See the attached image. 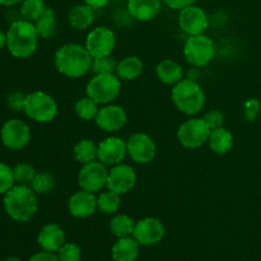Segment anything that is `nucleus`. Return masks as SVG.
Returning a JSON list of instances; mask_svg holds the SVG:
<instances>
[{
	"label": "nucleus",
	"instance_id": "f257e3e1",
	"mask_svg": "<svg viewBox=\"0 0 261 261\" xmlns=\"http://www.w3.org/2000/svg\"><path fill=\"white\" fill-rule=\"evenodd\" d=\"M93 58L86 46L79 43H65L56 50L54 65L56 70L68 78H82L92 70Z\"/></svg>",
	"mask_w": 261,
	"mask_h": 261
},
{
	"label": "nucleus",
	"instance_id": "473e14b6",
	"mask_svg": "<svg viewBox=\"0 0 261 261\" xmlns=\"http://www.w3.org/2000/svg\"><path fill=\"white\" fill-rule=\"evenodd\" d=\"M116 59L112 55L101 56V58H93L92 63V71L94 74H115L117 68Z\"/></svg>",
	"mask_w": 261,
	"mask_h": 261
},
{
	"label": "nucleus",
	"instance_id": "7ed1b4c3",
	"mask_svg": "<svg viewBox=\"0 0 261 261\" xmlns=\"http://www.w3.org/2000/svg\"><path fill=\"white\" fill-rule=\"evenodd\" d=\"M38 36L35 23L18 19L7 30V48L15 59H28L38 47Z\"/></svg>",
	"mask_w": 261,
	"mask_h": 261
},
{
	"label": "nucleus",
	"instance_id": "dca6fc26",
	"mask_svg": "<svg viewBox=\"0 0 261 261\" xmlns=\"http://www.w3.org/2000/svg\"><path fill=\"white\" fill-rule=\"evenodd\" d=\"M94 122L99 129L106 133L120 132L127 122V112L119 105H103L98 110Z\"/></svg>",
	"mask_w": 261,
	"mask_h": 261
},
{
	"label": "nucleus",
	"instance_id": "b1692460",
	"mask_svg": "<svg viewBox=\"0 0 261 261\" xmlns=\"http://www.w3.org/2000/svg\"><path fill=\"white\" fill-rule=\"evenodd\" d=\"M206 144L216 154H227L233 148V135L226 127H217L211 130Z\"/></svg>",
	"mask_w": 261,
	"mask_h": 261
},
{
	"label": "nucleus",
	"instance_id": "2f4dec72",
	"mask_svg": "<svg viewBox=\"0 0 261 261\" xmlns=\"http://www.w3.org/2000/svg\"><path fill=\"white\" fill-rule=\"evenodd\" d=\"M98 103L94 102L92 98H89L88 96L79 98L75 102V106H74V111H75L76 116L83 120V121H91V120L94 121L97 114H98Z\"/></svg>",
	"mask_w": 261,
	"mask_h": 261
},
{
	"label": "nucleus",
	"instance_id": "bb28decb",
	"mask_svg": "<svg viewBox=\"0 0 261 261\" xmlns=\"http://www.w3.org/2000/svg\"><path fill=\"white\" fill-rule=\"evenodd\" d=\"M135 223L137 222H134V219L126 214H116L112 217L111 222H110V231L117 239L133 236Z\"/></svg>",
	"mask_w": 261,
	"mask_h": 261
},
{
	"label": "nucleus",
	"instance_id": "6e6552de",
	"mask_svg": "<svg viewBox=\"0 0 261 261\" xmlns=\"http://www.w3.org/2000/svg\"><path fill=\"white\" fill-rule=\"evenodd\" d=\"M211 127L203 117H190L178 126L177 140L186 149H198L208 143Z\"/></svg>",
	"mask_w": 261,
	"mask_h": 261
},
{
	"label": "nucleus",
	"instance_id": "9b49d317",
	"mask_svg": "<svg viewBox=\"0 0 261 261\" xmlns=\"http://www.w3.org/2000/svg\"><path fill=\"white\" fill-rule=\"evenodd\" d=\"M84 46L92 58L111 55L116 46V35L109 27H96L87 35Z\"/></svg>",
	"mask_w": 261,
	"mask_h": 261
},
{
	"label": "nucleus",
	"instance_id": "39448f33",
	"mask_svg": "<svg viewBox=\"0 0 261 261\" xmlns=\"http://www.w3.org/2000/svg\"><path fill=\"white\" fill-rule=\"evenodd\" d=\"M23 112L33 121L47 124L58 116L59 107L51 94L43 91H35L25 96Z\"/></svg>",
	"mask_w": 261,
	"mask_h": 261
},
{
	"label": "nucleus",
	"instance_id": "cd10ccee",
	"mask_svg": "<svg viewBox=\"0 0 261 261\" xmlns=\"http://www.w3.org/2000/svg\"><path fill=\"white\" fill-rule=\"evenodd\" d=\"M97 148L98 145L91 139H81L74 145V158L81 165L93 162L97 160Z\"/></svg>",
	"mask_w": 261,
	"mask_h": 261
},
{
	"label": "nucleus",
	"instance_id": "4c0bfd02",
	"mask_svg": "<svg viewBox=\"0 0 261 261\" xmlns=\"http://www.w3.org/2000/svg\"><path fill=\"white\" fill-rule=\"evenodd\" d=\"M25 96H27V94H24L23 92H20V91L12 92V93H10L7 98V103H8V106H9V109L12 110V111H15V112L23 111V109H24Z\"/></svg>",
	"mask_w": 261,
	"mask_h": 261
},
{
	"label": "nucleus",
	"instance_id": "f03ea898",
	"mask_svg": "<svg viewBox=\"0 0 261 261\" xmlns=\"http://www.w3.org/2000/svg\"><path fill=\"white\" fill-rule=\"evenodd\" d=\"M3 206L10 219L15 222H30L38 211L37 194L30 185L15 184L5 195H3Z\"/></svg>",
	"mask_w": 261,
	"mask_h": 261
},
{
	"label": "nucleus",
	"instance_id": "393cba45",
	"mask_svg": "<svg viewBox=\"0 0 261 261\" xmlns=\"http://www.w3.org/2000/svg\"><path fill=\"white\" fill-rule=\"evenodd\" d=\"M68 19L74 30H88L94 22V9L87 4H78L71 8Z\"/></svg>",
	"mask_w": 261,
	"mask_h": 261
},
{
	"label": "nucleus",
	"instance_id": "a19ab883",
	"mask_svg": "<svg viewBox=\"0 0 261 261\" xmlns=\"http://www.w3.org/2000/svg\"><path fill=\"white\" fill-rule=\"evenodd\" d=\"M28 261H60L59 260L58 255H55V252H48V251H41L37 254L32 255Z\"/></svg>",
	"mask_w": 261,
	"mask_h": 261
},
{
	"label": "nucleus",
	"instance_id": "e433bc0d",
	"mask_svg": "<svg viewBox=\"0 0 261 261\" xmlns=\"http://www.w3.org/2000/svg\"><path fill=\"white\" fill-rule=\"evenodd\" d=\"M261 111V103L257 98H250L244 105V115L247 121L252 122L256 120Z\"/></svg>",
	"mask_w": 261,
	"mask_h": 261
},
{
	"label": "nucleus",
	"instance_id": "9d476101",
	"mask_svg": "<svg viewBox=\"0 0 261 261\" xmlns=\"http://www.w3.org/2000/svg\"><path fill=\"white\" fill-rule=\"evenodd\" d=\"M107 176H109L107 166L96 160L82 166L78 173V185L83 190L96 194L106 188Z\"/></svg>",
	"mask_w": 261,
	"mask_h": 261
},
{
	"label": "nucleus",
	"instance_id": "4be33fe9",
	"mask_svg": "<svg viewBox=\"0 0 261 261\" xmlns=\"http://www.w3.org/2000/svg\"><path fill=\"white\" fill-rule=\"evenodd\" d=\"M140 245L133 236L117 239L111 249L114 261H135L139 256Z\"/></svg>",
	"mask_w": 261,
	"mask_h": 261
},
{
	"label": "nucleus",
	"instance_id": "37998d69",
	"mask_svg": "<svg viewBox=\"0 0 261 261\" xmlns=\"http://www.w3.org/2000/svg\"><path fill=\"white\" fill-rule=\"evenodd\" d=\"M199 75H200V73H199V68H195V66H191V69H189L188 76H186V78L193 79V81H198Z\"/></svg>",
	"mask_w": 261,
	"mask_h": 261
},
{
	"label": "nucleus",
	"instance_id": "5701e85b",
	"mask_svg": "<svg viewBox=\"0 0 261 261\" xmlns=\"http://www.w3.org/2000/svg\"><path fill=\"white\" fill-rule=\"evenodd\" d=\"M144 70V64L142 59L137 55H129L122 58L117 63L116 75L125 82H132L139 78Z\"/></svg>",
	"mask_w": 261,
	"mask_h": 261
},
{
	"label": "nucleus",
	"instance_id": "2eb2a0df",
	"mask_svg": "<svg viewBox=\"0 0 261 261\" xmlns=\"http://www.w3.org/2000/svg\"><path fill=\"white\" fill-rule=\"evenodd\" d=\"M127 155L126 142L120 137H107L101 140L97 148V160L106 165L107 167H112L115 165L122 163Z\"/></svg>",
	"mask_w": 261,
	"mask_h": 261
},
{
	"label": "nucleus",
	"instance_id": "ea45409f",
	"mask_svg": "<svg viewBox=\"0 0 261 261\" xmlns=\"http://www.w3.org/2000/svg\"><path fill=\"white\" fill-rule=\"evenodd\" d=\"M162 2L165 3L170 9L178 10V12H180V10L184 9V8L195 4L196 0H162Z\"/></svg>",
	"mask_w": 261,
	"mask_h": 261
},
{
	"label": "nucleus",
	"instance_id": "58836bf2",
	"mask_svg": "<svg viewBox=\"0 0 261 261\" xmlns=\"http://www.w3.org/2000/svg\"><path fill=\"white\" fill-rule=\"evenodd\" d=\"M203 119L205 120V122L212 130L217 129V127H222L224 124V115L219 110H211V111L204 115Z\"/></svg>",
	"mask_w": 261,
	"mask_h": 261
},
{
	"label": "nucleus",
	"instance_id": "412c9836",
	"mask_svg": "<svg viewBox=\"0 0 261 261\" xmlns=\"http://www.w3.org/2000/svg\"><path fill=\"white\" fill-rule=\"evenodd\" d=\"M155 75L162 82L163 84L167 86H175L178 82L185 78V71L184 68L175 60L166 59V60L160 61L155 66Z\"/></svg>",
	"mask_w": 261,
	"mask_h": 261
},
{
	"label": "nucleus",
	"instance_id": "aec40b11",
	"mask_svg": "<svg viewBox=\"0 0 261 261\" xmlns=\"http://www.w3.org/2000/svg\"><path fill=\"white\" fill-rule=\"evenodd\" d=\"M37 244L43 251L58 252L65 244V232L56 223L45 224L38 232Z\"/></svg>",
	"mask_w": 261,
	"mask_h": 261
},
{
	"label": "nucleus",
	"instance_id": "f704fd0d",
	"mask_svg": "<svg viewBox=\"0 0 261 261\" xmlns=\"http://www.w3.org/2000/svg\"><path fill=\"white\" fill-rule=\"evenodd\" d=\"M15 185L13 168L4 162H0V195H5Z\"/></svg>",
	"mask_w": 261,
	"mask_h": 261
},
{
	"label": "nucleus",
	"instance_id": "f8f14e48",
	"mask_svg": "<svg viewBox=\"0 0 261 261\" xmlns=\"http://www.w3.org/2000/svg\"><path fill=\"white\" fill-rule=\"evenodd\" d=\"M127 155L139 165H148L157 154V145L152 137L145 133H134L126 140Z\"/></svg>",
	"mask_w": 261,
	"mask_h": 261
},
{
	"label": "nucleus",
	"instance_id": "ddd939ff",
	"mask_svg": "<svg viewBox=\"0 0 261 261\" xmlns=\"http://www.w3.org/2000/svg\"><path fill=\"white\" fill-rule=\"evenodd\" d=\"M178 27L188 36L203 35L209 27V18L203 8L190 5L178 13Z\"/></svg>",
	"mask_w": 261,
	"mask_h": 261
},
{
	"label": "nucleus",
	"instance_id": "a18cd8bd",
	"mask_svg": "<svg viewBox=\"0 0 261 261\" xmlns=\"http://www.w3.org/2000/svg\"><path fill=\"white\" fill-rule=\"evenodd\" d=\"M3 48H7V32L0 30V51Z\"/></svg>",
	"mask_w": 261,
	"mask_h": 261
},
{
	"label": "nucleus",
	"instance_id": "72a5a7b5",
	"mask_svg": "<svg viewBox=\"0 0 261 261\" xmlns=\"http://www.w3.org/2000/svg\"><path fill=\"white\" fill-rule=\"evenodd\" d=\"M13 172H14V178L15 184H20V185H30L31 181L33 180V177L36 176L37 171L30 163H18L14 168H13Z\"/></svg>",
	"mask_w": 261,
	"mask_h": 261
},
{
	"label": "nucleus",
	"instance_id": "7c9ffc66",
	"mask_svg": "<svg viewBox=\"0 0 261 261\" xmlns=\"http://www.w3.org/2000/svg\"><path fill=\"white\" fill-rule=\"evenodd\" d=\"M46 9L43 0H23L19 7L20 19L35 23Z\"/></svg>",
	"mask_w": 261,
	"mask_h": 261
},
{
	"label": "nucleus",
	"instance_id": "423d86ee",
	"mask_svg": "<svg viewBox=\"0 0 261 261\" xmlns=\"http://www.w3.org/2000/svg\"><path fill=\"white\" fill-rule=\"evenodd\" d=\"M121 92V79L116 74H94L86 87V96L98 105L112 103Z\"/></svg>",
	"mask_w": 261,
	"mask_h": 261
},
{
	"label": "nucleus",
	"instance_id": "c756f323",
	"mask_svg": "<svg viewBox=\"0 0 261 261\" xmlns=\"http://www.w3.org/2000/svg\"><path fill=\"white\" fill-rule=\"evenodd\" d=\"M30 186L37 195H47L55 189L56 178L48 171H41V172L36 173Z\"/></svg>",
	"mask_w": 261,
	"mask_h": 261
},
{
	"label": "nucleus",
	"instance_id": "49530a36",
	"mask_svg": "<svg viewBox=\"0 0 261 261\" xmlns=\"http://www.w3.org/2000/svg\"><path fill=\"white\" fill-rule=\"evenodd\" d=\"M5 261H23V260H20L19 257H17V256H9L5 259Z\"/></svg>",
	"mask_w": 261,
	"mask_h": 261
},
{
	"label": "nucleus",
	"instance_id": "a211bd4d",
	"mask_svg": "<svg viewBox=\"0 0 261 261\" xmlns=\"http://www.w3.org/2000/svg\"><path fill=\"white\" fill-rule=\"evenodd\" d=\"M68 211L74 218H89L97 211L96 194L83 189L75 191L68 200Z\"/></svg>",
	"mask_w": 261,
	"mask_h": 261
},
{
	"label": "nucleus",
	"instance_id": "20e7f679",
	"mask_svg": "<svg viewBox=\"0 0 261 261\" xmlns=\"http://www.w3.org/2000/svg\"><path fill=\"white\" fill-rule=\"evenodd\" d=\"M171 98L176 109L188 116H195L205 106V93L198 81L184 78L172 87Z\"/></svg>",
	"mask_w": 261,
	"mask_h": 261
},
{
	"label": "nucleus",
	"instance_id": "79ce46f5",
	"mask_svg": "<svg viewBox=\"0 0 261 261\" xmlns=\"http://www.w3.org/2000/svg\"><path fill=\"white\" fill-rule=\"evenodd\" d=\"M84 4L89 5L91 8L96 9H101V8H105L107 4H109L111 0H83Z\"/></svg>",
	"mask_w": 261,
	"mask_h": 261
},
{
	"label": "nucleus",
	"instance_id": "6ab92c4d",
	"mask_svg": "<svg viewBox=\"0 0 261 261\" xmlns=\"http://www.w3.org/2000/svg\"><path fill=\"white\" fill-rule=\"evenodd\" d=\"M162 9V0H127L126 10L133 19L149 22L154 19Z\"/></svg>",
	"mask_w": 261,
	"mask_h": 261
},
{
	"label": "nucleus",
	"instance_id": "c85d7f7f",
	"mask_svg": "<svg viewBox=\"0 0 261 261\" xmlns=\"http://www.w3.org/2000/svg\"><path fill=\"white\" fill-rule=\"evenodd\" d=\"M121 206V195L111 190L103 191L97 196V211L103 214H116Z\"/></svg>",
	"mask_w": 261,
	"mask_h": 261
},
{
	"label": "nucleus",
	"instance_id": "f3484780",
	"mask_svg": "<svg viewBox=\"0 0 261 261\" xmlns=\"http://www.w3.org/2000/svg\"><path fill=\"white\" fill-rule=\"evenodd\" d=\"M166 228L162 222L154 217H145L135 223L133 237L142 246H152L162 241Z\"/></svg>",
	"mask_w": 261,
	"mask_h": 261
},
{
	"label": "nucleus",
	"instance_id": "4468645a",
	"mask_svg": "<svg viewBox=\"0 0 261 261\" xmlns=\"http://www.w3.org/2000/svg\"><path fill=\"white\" fill-rule=\"evenodd\" d=\"M137 178L138 176L134 167L125 163H119L109 170L106 188L107 190L115 191L119 195H125L134 189Z\"/></svg>",
	"mask_w": 261,
	"mask_h": 261
},
{
	"label": "nucleus",
	"instance_id": "a878e982",
	"mask_svg": "<svg viewBox=\"0 0 261 261\" xmlns=\"http://www.w3.org/2000/svg\"><path fill=\"white\" fill-rule=\"evenodd\" d=\"M35 25L40 38L47 40V38L54 37L58 30V18H56L55 10L50 7H46L45 12L35 22Z\"/></svg>",
	"mask_w": 261,
	"mask_h": 261
},
{
	"label": "nucleus",
	"instance_id": "1a4fd4ad",
	"mask_svg": "<svg viewBox=\"0 0 261 261\" xmlns=\"http://www.w3.org/2000/svg\"><path fill=\"white\" fill-rule=\"evenodd\" d=\"M0 140L10 150H20L31 142V129L23 120L13 117L7 120L0 129Z\"/></svg>",
	"mask_w": 261,
	"mask_h": 261
},
{
	"label": "nucleus",
	"instance_id": "c9c22d12",
	"mask_svg": "<svg viewBox=\"0 0 261 261\" xmlns=\"http://www.w3.org/2000/svg\"><path fill=\"white\" fill-rule=\"evenodd\" d=\"M58 257L60 261H81L82 250L74 242H65L58 251Z\"/></svg>",
	"mask_w": 261,
	"mask_h": 261
},
{
	"label": "nucleus",
	"instance_id": "0eeeda50",
	"mask_svg": "<svg viewBox=\"0 0 261 261\" xmlns=\"http://www.w3.org/2000/svg\"><path fill=\"white\" fill-rule=\"evenodd\" d=\"M184 56L191 66L204 68L216 56V45L205 33L189 36L184 43Z\"/></svg>",
	"mask_w": 261,
	"mask_h": 261
},
{
	"label": "nucleus",
	"instance_id": "c03bdc74",
	"mask_svg": "<svg viewBox=\"0 0 261 261\" xmlns=\"http://www.w3.org/2000/svg\"><path fill=\"white\" fill-rule=\"evenodd\" d=\"M23 0H0V5H3V7H7V8H13L15 7V5L20 4Z\"/></svg>",
	"mask_w": 261,
	"mask_h": 261
}]
</instances>
